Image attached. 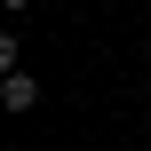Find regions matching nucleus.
I'll return each mask as SVG.
<instances>
[{"label":"nucleus","instance_id":"f257e3e1","mask_svg":"<svg viewBox=\"0 0 151 151\" xmlns=\"http://www.w3.org/2000/svg\"><path fill=\"white\" fill-rule=\"evenodd\" d=\"M0 104H8V111H32V104H40V80H32V72H8V80H0Z\"/></svg>","mask_w":151,"mask_h":151},{"label":"nucleus","instance_id":"f03ea898","mask_svg":"<svg viewBox=\"0 0 151 151\" xmlns=\"http://www.w3.org/2000/svg\"><path fill=\"white\" fill-rule=\"evenodd\" d=\"M8 8H24V0H8Z\"/></svg>","mask_w":151,"mask_h":151}]
</instances>
